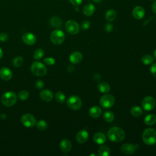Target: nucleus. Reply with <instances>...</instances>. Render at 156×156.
I'll use <instances>...</instances> for the list:
<instances>
[{
	"label": "nucleus",
	"mask_w": 156,
	"mask_h": 156,
	"mask_svg": "<svg viewBox=\"0 0 156 156\" xmlns=\"http://www.w3.org/2000/svg\"><path fill=\"white\" fill-rule=\"evenodd\" d=\"M107 136L108 139L113 142H120L125 138L126 134L121 128L113 127L108 130Z\"/></svg>",
	"instance_id": "obj_1"
},
{
	"label": "nucleus",
	"mask_w": 156,
	"mask_h": 156,
	"mask_svg": "<svg viewBox=\"0 0 156 156\" xmlns=\"http://www.w3.org/2000/svg\"><path fill=\"white\" fill-rule=\"evenodd\" d=\"M142 139L143 142L147 145L156 143V130L152 128L146 129L143 133Z\"/></svg>",
	"instance_id": "obj_2"
},
{
	"label": "nucleus",
	"mask_w": 156,
	"mask_h": 156,
	"mask_svg": "<svg viewBox=\"0 0 156 156\" xmlns=\"http://www.w3.org/2000/svg\"><path fill=\"white\" fill-rule=\"evenodd\" d=\"M1 102L6 107L13 106L17 101V97L15 93L7 91L4 93L1 99Z\"/></svg>",
	"instance_id": "obj_3"
},
{
	"label": "nucleus",
	"mask_w": 156,
	"mask_h": 156,
	"mask_svg": "<svg viewBox=\"0 0 156 156\" xmlns=\"http://www.w3.org/2000/svg\"><path fill=\"white\" fill-rule=\"evenodd\" d=\"M31 72L37 76H43L47 73V69L46 66L41 63V62H34L32 63L31 65Z\"/></svg>",
	"instance_id": "obj_4"
},
{
	"label": "nucleus",
	"mask_w": 156,
	"mask_h": 156,
	"mask_svg": "<svg viewBox=\"0 0 156 156\" xmlns=\"http://www.w3.org/2000/svg\"><path fill=\"white\" fill-rule=\"evenodd\" d=\"M66 103L68 106L70 108L74 110H77L80 109L82 104L81 99L79 96L76 95L69 96L66 101Z\"/></svg>",
	"instance_id": "obj_5"
},
{
	"label": "nucleus",
	"mask_w": 156,
	"mask_h": 156,
	"mask_svg": "<svg viewBox=\"0 0 156 156\" xmlns=\"http://www.w3.org/2000/svg\"><path fill=\"white\" fill-rule=\"evenodd\" d=\"M65 34L63 32L59 29L53 30L51 34L50 38L54 44H60L65 40Z\"/></svg>",
	"instance_id": "obj_6"
},
{
	"label": "nucleus",
	"mask_w": 156,
	"mask_h": 156,
	"mask_svg": "<svg viewBox=\"0 0 156 156\" xmlns=\"http://www.w3.org/2000/svg\"><path fill=\"white\" fill-rule=\"evenodd\" d=\"M115 102V98L110 94H106L102 96L99 101L100 105L104 108H108L113 106Z\"/></svg>",
	"instance_id": "obj_7"
},
{
	"label": "nucleus",
	"mask_w": 156,
	"mask_h": 156,
	"mask_svg": "<svg viewBox=\"0 0 156 156\" xmlns=\"http://www.w3.org/2000/svg\"><path fill=\"white\" fill-rule=\"evenodd\" d=\"M21 121L23 126L26 127H32L36 124V119L35 117L29 113L24 114L22 116Z\"/></svg>",
	"instance_id": "obj_8"
},
{
	"label": "nucleus",
	"mask_w": 156,
	"mask_h": 156,
	"mask_svg": "<svg viewBox=\"0 0 156 156\" xmlns=\"http://www.w3.org/2000/svg\"><path fill=\"white\" fill-rule=\"evenodd\" d=\"M65 28L67 32L72 35L77 34L79 32V26L78 23L73 20H69L66 21Z\"/></svg>",
	"instance_id": "obj_9"
},
{
	"label": "nucleus",
	"mask_w": 156,
	"mask_h": 156,
	"mask_svg": "<svg viewBox=\"0 0 156 156\" xmlns=\"http://www.w3.org/2000/svg\"><path fill=\"white\" fill-rule=\"evenodd\" d=\"M142 107L146 111L152 110L155 106V100L152 96L145 97L141 102Z\"/></svg>",
	"instance_id": "obj_10"
},
{
	"label": "nucleus",
	"mask_w": 156,
	"mask_h": 156,
	"mask_svg": "<svg viewBox=\"0 0 156 156\" xmlns=\"http://www.w3.org/2000/svg\"><path fill=\"white\" fill-rule=\"evenodd\" d=\"M137 149V146L135 144L130 143H126L121 146V151L126 155L133 154Z\"/></svg>",
	"instance_id": "obj_11"
},
{
	"label": "nucleus",
	"mask_w": 156,
	"mask_h": 156,
	"mask_svg": "<svg viewBox=\"0 0 156 156\" xmlns=\"http://www.w3.org/2000/svg\"><path fill=\"white\" fill-rule=\"evenodd\" d=\"M23 41L28 45H32L36 41V37L35 36L30 33V32H26L23 34Z\"/></svg>",
	"instance_id": "obj_12"
},
{
	"label": "nucleus",
	"mask_w": 156,
	"mask_h": 156,
	"mask_svg": "<svg viewBox=\"0 0 156 156\" xmlns=\"http://www.w3.org/2000/svg\"><path fill=\"white\" fill-rule=\"evenodd\" d=\"M144 14L145 10L141 6H136L134 7L133 9L132 10V15L137 20L143 18L144 16Z\"/></svg>",
	"instance_id": "obj_13"
},
{
	"label": "nucleus",
	"mask_w": 156,
	"mask_h": 156,
	"mask_svg": "<svg viewBox=\"0 0 156 156\" xmlns=\"http://www.w3.org/2000/svg\"><path fill=\"white\" fill-rule=\"evenodd\" d=\"M88 133L85 130H81L78 132L76 135V140L79 143H84L88 138Z\"/></svg>",
	"instance_id": "obj_14"
},
{
	"label": "nucleus",
	"mask_w": 156,
	"mask_h": 156,
	"mask_svg": "<svg viewBox=\"0 0 156 156\" xmlns=\"http://www.w3.org/2000/svg\"><path fill=\"white\" fill-rule=\"evenodd\" d=\"M72 144L68 139H63L60 143V149L63 152H68L70 151Z\"/></svg>",
	"instance_id": "obj_15"
},
{
	"label": "nucleus",
	"mask_w": 156,
	"mask_h": 156,
	"mask_svg": "<svg viewBox=\"0 0 156 156\" xmlns=\"http://www.w3.org/2000/svg\"><path fill=\"white\" fill-rule=\"evenodd\" d=\"M0 77L4 80H9L12 77V72L9 68L2 67L0 69Z\"/></svg>",
	"instance_id": "obj_16"
},
{
	"label": "nucleus",
	"mask_w": 156,
	"mask_h": 156,
	"mask_svg": "<svg viewBox=\"0 0 156 156\" xmlns=\"http://www.w3.org/2000/svg\"><path fill=\"white\" fill-rule=\"evenodd\" d=\"M83 58V56L80 52L75 51L71 54L69 55V61L72 63L77 64L80 63Z\"/></svg>",
	"instance_id": "obj_17"
},
{
	"label": "nucleus",
	"mask_w": 156,
	"mask_h": 156,
	"mask_svg": "<svg viewBox=\"0 0 156 156\" xmlns=\"http://www.w3.org/2000/svg\"><path fill=\"white\" fill-rule=\"evenodd\" d=\"M40 97L43 101L50 102L53 98V94L49 90H44L40 92Z\"/></svg>",
	"instance_id": "obj_18"
},
{
	"label": "nucleus",
	"mask_w": 156,
	"mask_h": 156,
	"mask_svg": "<svg viewBox=\"0 0 156 156\" xmlns=\"http://www.w3.org/2000/svg\"><path fill=\"white\" fill-rule=\"evenodd\" d=\"M106 136L105 134L102 132H97L93 136V141L94 143L101 144L106 141Z\"/></svg>",
	"instance_id": "obj_19"
},
{
	"label": "nucleus",
	"mask_w": 156,
	"mask_h": 156,
	"mask_svg": "<svg viewBox=\"0 0 156 156\" xmlns=\"http://www.w3.org/2000/svg\"><path fill=\"white\" fill-rule=\"evenodd\" d=\"M101 112L102 110L99 107L93 106L89 110V115L93 118H97L101 115Z\"/></svg>",
	"instance_id": "obj_20"
},
{
	"label": "nucleus",
	"mask_w": 156,
	"mask_h": 156,
	"mask_svg": "<svg viewBox=\"0 0 156 156\" xmlns=\"http://www.w3.org/2000/svg\"><path fill=\"white\" fill-rule=\"evenodd\" d=\"M95 11L94 5L93 4L89 3L85 5L83 9V13L86 16L92 15Z\"/></svg>",
	"instance_id": "obj_21"
},
{
	"label": "nucleus",
	"mask_w": 156,
	"mask_h": 156,
	"mask_svg": "<svg viewBox=\"0 0 156 156\" xmlns=\"http://www.w3.org/2000/svg\"><path fill=\"white\" fill-rule=\"evenodd\" d=\"M98 88L102 93H107L110 90V86L105 82H101L98 83Z\"/></svg>",
	"instance_id": "obj_22"
},
{
	"label": "nucleus",
	"mask_w": 156,
	"mask_h": 156,
	"mask_svg": "<svg viewBox=\"0 0 156 156\" xmlns=\"http://www.w3.org/2000/svg\"><path fill=\"white\" fill-rule=\"evenodd\" d=\"M50 25L55 28H59L62 26V20L58 16H52L49 20Z\"/></svg>",
	"instance_id": "obj_23"
},
{
	"label": "nucleus",
	"mask_w": 156,
	"mask_h": 156,
	"mask_svg": "<svg viewBox=\"0 0 156 156\" xmlns=\"http://www.w3.org/2000/svg\"><path fill=\"white\" fill-rule=\"evenodd\" d=\"M110 154V149L106 145H102L98 149V155L101 156H108Z\"/></svg>",
	"instance_id": "obj_24"
},
{
	"label": "nucleus",
	"mask_w": 156,
	"mask_h": 156,
	"mask_svg": "<svg viewBox=\"0 0 156 156\" xmlns=\"http://www.w3.org/2000/svg\"><path fill=\"white\" fill-rule=\"evenodd\" d=\"M116 16V12L113 9H109L108 10L105 15V19L108 21H113Z\"/></svg>",
	"instance_id": "obj_25"
},
{
	"label": "nucleus",
	"mask_w": 156,
	"mask_h": 156,
	"mask_svg": "<svg viewBox=\"0 0 156 156\" xmlns=\"http://www.w3.org/2000/svg\"><path fill=\"white\" fill-rule=\"evenodd\" d=\"M144 123L147 125H149V126L153 125L156 122V116L152 114L148 115L144 118Z\"/></svg>",
	"instance_id": "obj_26"
},
{
	"label": "nucleus",
	"mask_w": 156,
	"mask_h": 156,
	"mask_svg": "<svg viewBox=\"0 0 156 156\" xmlns=\"http://www.w3.org/2000/svg\"><path fill=\"white\" fill-rule=\"evenodd\" d=\"M130 113L132 116L135 117H138L143 113V110L139 106H133L130 109Z\"/></svg>",
	"instance_id": "obj_27"
},
{
	"label": "nucleus",
	"mask_w": 156,
	"mask_h": 156,
	"mask_svg": "<svg viewBox=\"0 0 156 156\" xmlns=\"http://www.w3.org/2000/svg\"><path fill=\"white\" fill-rule=\"evenodd\" d=\"M103 118L106 122H110L114 119V114L110 111H107L104 113Z\"/></svg>",
	"instance_id": "obj_28"
},
{
	"label": "nucleus",
	"mask_w": 156,
	"mask_h": 156,
	"mask_svg": "<svg viewBox=\"0 0 156 156\" xmlns=\"http://www.w3.org/2000/svg\"><path fill=\"white\" fill-rule=\"evenodd\" d=\"M154 58L151 55L148 54H146L143 55L141 58V61L144 65H149L153 62Z\"/></svg>",
	"instance_id": "obj_29"
},
{
	"label": "nucleus",
	"mask_w": 156,
	"mask_h": 156,
	"mask_svg": "<svg viewBox=\"0 0 156 156\" xmlns=\"http://www.w3.org/2000/svg\"><path fill=\"white\" fill-rule=\"evenodd\" d=\"M23 63V58L21 56L16 57L13 60V65L16 68L20 67Z\"/></svg>",
	"instance_id": "obj_30"
},
{
	"label": "nucleus",
	"mask_w": 156,
	"mask_h": 156,
	"mask_svg": "<svg viewBox=\"0 0 156 156\" xmlns=\"http://www.w3.org/2000/svg\"><path fill=\"white\" fill-rule=\"evenodd\" d=\"M55 100L59 103H63L65 101V96L61 91H58L56 93L55 95Z\"/></svg>",
	"instance_id": "obj_31"
},
{
	"label": "nucleus",
	"mask_w": 156,
	"mask_h": 156,
	"mask_svg": "<svg viewBox=\"0 0 156 156\" xmlns=\"http://www.w3.org/2000/svg\"><path fill=\"white\" fill-rule=\"evenodd\" d=\"M44 55V51L42 49L38 48L36 49L34 53V57L35 60L41 59Z\"/></svg>",
	"instance_id": "obj_32"
},
{
	"label": "nucleus",
	"mask_w": 156,
	"mask_h": 156,
	"mask_svg": "<svg viewBox=\"0 0 156 156\" xmlns=\"http://www.w3.org/2000/svg\"><path fill=\"white\" fill-rule=\"evenodd\" d=\"M36 125H37V127L41 130H45L48 127V124L44 120H40L37 121L36 122Z\"/></svg>",
	"instance_id": "obj_33"
},
{
	"label": "nucleus",
	"mask_w": 156,
	"mask_h": 156,
	"mask_svg": "<svg viewBox=\"0 0 156 156\" xmlns=\"http://www.w3.org/2000/svg\"><path fill=\"white\" fill-rule=\"evenodd\" d=\"M29 94L26 90H21L18 93V98L23 101L26 100L29 98Z\"/></svg>",
	"instance_id": "obj_34"
},
{
	"label": "nucleus",
	"mask_w": 156,
	"mask_h": 156,
	"mask_svg": "<svg viewBox=\"0 0 156 156\" xmlns=\"http://www.w3.org/2000/svg\"><path fill=\"white\" fill-rule=\"evenodd\" d=\"M44 63L48 65H52L55 63V59L52 57H47L44 59Z\"/></svg>",
	"instance_id": "obj_35"
},
{
	"label": "nucleus",
	"mask_w": 156,
	"mask_h": 156,
	"mask_svg": "<svg viewBox=\"0 0 156 156\" xmlns=\"http://www.w3.org/2000/svg\"><path fill=\"white\" fill-rule=\"evenodd\" d=\"M90 26V23L88 20H84L81 23V28L83 30L88 29Z\"/></svg>",
	"instance_id": "obj_36"
},
{
	"label": "nucleus",
	"mask_w": 156,
	"mask_h": 156,
	"mask_svg": "<svg viewBox=\"0 0 156 156\" xmlns=\"http://www.w3.org/2000/svg\"><path fill=\"white\" fill-rule=\"evenodd\" d=\"M113 26L112 25V24L108 23L105 25V30L107 32H111L113 30Z\"/></svg>",
	"instance_id": "obj_37"
},
{
	"label": "nucleus",
	"mask_w": 156,
	"mask_h": 156,
	"mask_svg": "<svg viewBox=\"0 0 156 156\" xmlns=\"http://www.w3.org/2000/svg\"><path fill=\"white\" fill-rule=\"evenodd\" d=\"M35 87L38 89H41L44 87V83L41 80H37L35 82Z\"/></svg>",
	"instance_id": "obj_38"
},
{
	"label": "nucleus",
	"mask_w": 156,
	"mask_h": 156,
	"mask_svg": "<svg viewBox=\"0 0 156 156\" xmlns=\"http://www.w3.org/2000/svg\"><path fill=\"white\" fill-rule=\"evenodd\" d=\"M151 73L153 76L156 77V63H154L150 68Z\"/></svg>",
	"instance_id": "obj_39"
},
{
	"label": "nucleus",
	"mask_w": 156,
	"mask_h": 156,
	"mask_svg": "<svg viewBox=\"0 0 156 156\" xmlns=\"http://www.w3.org/2000/svg\"><path fill=\"white\" fill-rule=\"evenodd\" d=\"M69 1L74 6H79L82 2V0H69Z\"/></svg>",
	"instance_id": "obj_40"
},
{
	"label": "nucleus",
	"mask_w": 156,
	"mask_h": 156,
	"mask_svg": "<svg viewBox=\"0 0 156 156\" xmlns=\"http://www.w3.org/2000/svg\"><path fill=\"white\" fill-rule=\"evenodd\" d=\"M8 40V35L5 33H1L0 34V41H5Z\"/></svg>",
	"instance_id": "obj_41"
},
{
	"label": "nucleus",
	"mask_w": 156,
	"mask_h": 156,
	"mask_svg": "<svg viewBox=\"0 0 156 156\" xmlns=\"http://www.w3.org/2000/svg\"><path fill=\"white\" fill-rule=\"evenodd\" d=\"M152 10L154 13H156V1L152 5Z\"/></svg>",
	"instance_id": "obj_42"
},
{
	"label": "nucleus",
	"mask_w": 156,
	"mask_h": 156,
	"mask_svg": "<svg viewBox=\"0 0 156 156\" xmlns=\"http://www.w3.org/2000/svg\"><path fill=\"white\" fill-rule=\"evenodd\" d=\"M0 117H1V118L2 119H4L6 118V115H5L4 113H3V114H2L1 115H0Z\"/></svg>",
	"instance_id": "obj_43"
},
{
	"label": "nucleus",
	"mask_w": 156,
	"mask_h": 156,
	"mask_svg": "<svg viewBox=\"0 0 156 156\" xmlns=\"http://www.w3.org/2000/svg\"><path fill=\"white\" fill-rule=\"evenodd\" d=\"M2 55H3V52H2V50L1 49V48H0V59L2 58Z\"/></svg>",
	"instance_id": "obj_44"
},
{
	"label": "nucleus",
	"mask_w": 156,
	"mask_h": 156,
	"mask_svg": "<svg viewBox=\"0 0 156 156\" xmlns=\"http://www.w3.org/2000/svg\"><path fill=\"white\" fill-rule=\"evenodd\" d=\"M101 1H102V0H93V1L94 2H96V3H99V2H100Z\"/></svg>",
	"instance_id": "obj_45"
},
{
	"label": "nucleus",
	"mask_w": 156,
	"mask_h": 156,
	"mask_svg": "<svg viewBox=\"0 0 156 156\" xmlns=\"http://www.w3.org/2000/svg\"><path fill=\"white\" fill-rule=\"evenodd\" d=\"M154 58H155V60H156V49L154 51Z\"/></svg>",
	"instance_id": "obj_46"
},
{
	"label": "nucleus",
	"mask_w": 156,
	"mask_h": 156,
	"mask_svg": "<svg viewBox=\"0 0 156 156\" xmlns=\"http://www.w3.org/2000/svg\"><path fill=\"white\" fill-rule=\"evenodd\" d=\"M90 156H92V155H95V156H96L97 155H96V154H90Z\"/></svg>",
	"instance_id": "obj_47"
},
{
	"label": "nucleus",
	"mask_w": 156,
	"mask_h": 156,
	"mask_svg": "<svg viewBox=\"0 0 156 156\" xmlns=\"http://www.w3.org/2000/svg\"><path fill=\"white\" fill-rule=\"evenodd\" d=\"M151 1H152V0H151Z\"/></svg>",
	"instance_id": "obj_48"
},
{
	"label": "nucleus",
	"mask_w": 156,
	"mask_h": 156,
	"mask_svg": "<svg viewBox=\"0 0 156 156\" xmlns=\"http://www.w3.org/2000/svg\"></svg>",
	"instance_id": "obj_49"
}]
</instances>
